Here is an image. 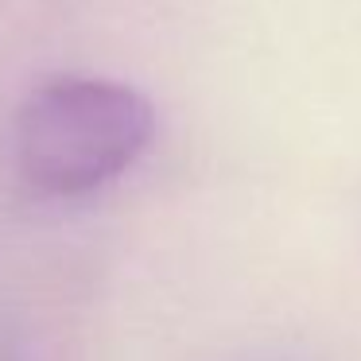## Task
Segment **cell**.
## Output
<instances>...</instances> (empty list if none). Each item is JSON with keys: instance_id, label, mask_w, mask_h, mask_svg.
<instances>
[{"instance_id": "6da1fadb", "label": "cell", "mask_w": 361, "mask_h": 361, "mask_svg": "<svg viewBox=\"0 0 361 361\" xmlns=\"http://www.w3.org/2000/svg\"><path fill=\"white\" fill-rule=\"evenodd\" d=\"M156 136L140 90L109 78H59L16 117V167L43 195H86L125 175Z\"/></svg>"}]
</instances>
